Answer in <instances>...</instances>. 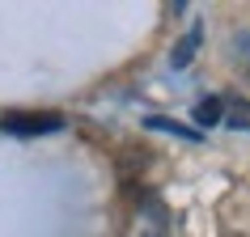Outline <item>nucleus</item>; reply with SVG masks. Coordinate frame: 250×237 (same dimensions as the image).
Listing matches in <instances>:
<instances>
[{"instance_id":"nucleus-1","label":"nucleus","mask_w":250,"mask_h":237,"mask_svg":"<svg viewBox=\"0 0 250 237\" xmlns=\"http://www.w3.org/2000/svg\"><path fill=\"white\" fill-rule=\"evenodd\" d=\"M4 127H9L13 136H39V132H60L64 118L60 115H9Z\"/></svg>"},{"instance_id":"nucleus-2","label":"nucleus","mask_w":250,"mask_h":237,"mask_svg":"<svg viewBox=\"0 0 250 237\" xmlns=\"http://www.w3.org/2000/svg\"><path fill=\"white\" fill-rule=\"evenodd\" d=\"M221 102H225V110H229L221 123H229L233 132H250V102L246 98H221Z\"/></svg>"},{"instance_id":"nucleus-3","label":"nucleus","mask_w":250,"mask_h":237,"mask_svg":"<svg viewBox=\"0 0 250 237\" xmlns=\"http://www.w3.org/2000/svg\"><path fill=\"white\" fill-rule=\"evenodd\" d=\"M199 39H204V30H199V26H191V30H187V39L178 42V47H174L170 64H174V68H187L191 59H195V51H199Z\"/></svg>"},{"instance_id":"nucleus-4","label":"nucleus","mask_w":250,"mask_h":237,"mask_svg":"<svg viewBox=\"0 0 250 237\" xmlns=\"http://www.w3.org/2000/svg\"><path fill=\"white\" fill-rule=\"evenodd\" d=\"M221 118H225V102L216 98V93H212V98H199V102H195V123H199V127H216Z\"/></svg>"},{"instance_id":"nucleus-5","label":"nucleus","mask_w":250,"mask_h":237,"mask_svg":"<svg viewBox=\"0 0 250 237\" xmlns=\"http://www.w3.org/2000/svg\"><path fill=\"white\" fill-rule=\"evenodd\" d=\"M148 127H157V132H174V136H183V140H195V127H183V123H170V118H148Z\"/></svg>"},{"instance_id":"nucleus-6","label":"nucleus","mask_w":250,"mask_h":237,"mask_svg":"<svg viewBox=\"0 0 250 237\" xmlns=\"http://www.w3.org/2000/svg\"><path fill=\"white\" fill-rule=\"evenodd\" d=\"M246 80H250V72H246Z\"/></svg>"}]
</instances>
